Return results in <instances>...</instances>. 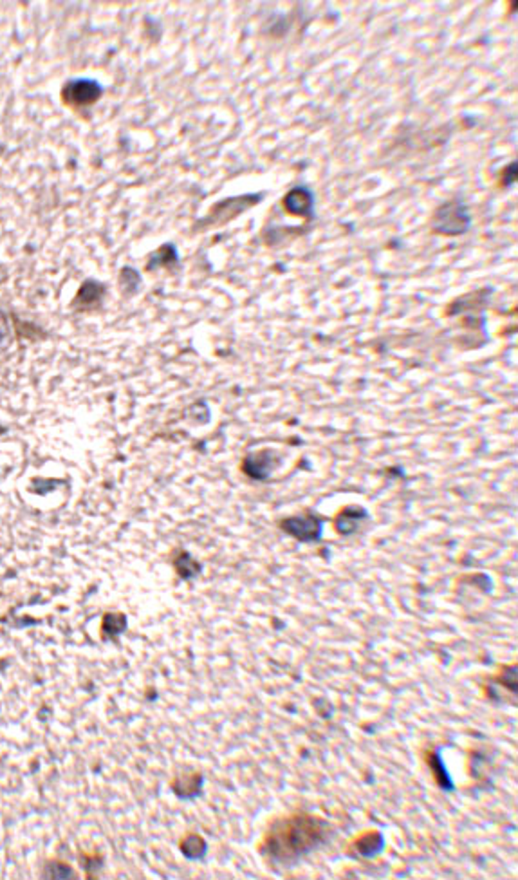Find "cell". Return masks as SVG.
<instances>
[{
	"label": "cell",
	"instance_id": "ba28073f",
	"mask_svg": "<svg viewBox=\"0 0 518 880\" xmlns=\"http://www.w3.org/2000/svg\"><path fill=\"white\" fill-rule=\"evenodd\" d=\"M427 763H428V767L432 768V772H434L435 783L439 784L443 790H453V781H451L450 772H448L446 765H444L443 758H441V752L439 751L427 752Z\"/></svg>",
	"mask_w": 518,
	"mask_h": 880
},
{
	"label": "cell",
	"instance_id": "7c38bea8",
	"mask_svg": "<svg viewBox=\"0 0 518 880\" xmlns=\"http://www.w3.org/2000/svg\"><path fill=\"white\" fill-rule=\"evenodd\" d=\"M506 168H507V172H510V176H504V183H506V185H511V183L517 179V163H511L510 167H506Z\"/></svg>",
	"mask_w": 518,
	"mask_h": 880
},
{
	"label": "cell",
	"instance_id": "8fae6325",
	"mask_svg": "<svg viewBox=\"0 0 518 880\" xmlns=\"http://www.w3.org/2000/svg\"><path fill=\"white\" fill-rule=\"evenodd\" d=\"M497 682H500V684L507 685V687H510L511 691L517 692V667H514V665L510 667L507 671H504V675H502L500 678H497Z\"/></svg>",
	"mask_w": 518,
	"mask_h": 880
},
{
	"label": "cell",
	"instance_id": "8992f818",
	"mask_svg": "<svg viewBox=\"0 0 518 880\" xmlns=\"http://www.w3.org/2000/svg\"><path fill=\"white\" fill-rule=\"evenodd\" d=\"M363 519H367V511L363 508H356V506H349L345 510H342L336 517V530H338L342 535H351L358 530L360 523Z\"/></svg>",
	"mask_w": 518,
	"mask_h": 880
},
{
	"label": "cell",
	"instance_id": "3957f363",
	"mask_svg": "<svg viewBox=\"0 0 518 880\" xmlns=\"http://www.w3.org/2000/svg\"><path fill=\"white\" fill-rule=\"evenodd\" d=\"M280 528L302 542H316L322 537V521L313 514L285 517L280 521Z\"/></svg>",
	"mask_w": 518,
	"mask_h": 880
},
{
	"label": "cell",
	"instance_id": "5b68a950",
	"mask_svg": "<svg viewBox=\"0 0 518 880\" xmlns=\"http://www.w3.org/2000/svg\"><path fill=\"white\" fill-rule=\"evenodd\" d=\"M284 206L287 208V212H291L294 215H300V217L305 219L313 217V192L309 189H305V186H297V189L289 190L287 196L284 197Z\"/></svg>",
	"mask_w": 518,
	"mask_h": 880
},
{
	"label": "cell",
	"instance_id": "30bf717a",
	"mask_svg": "<svg viewBox=\"0 0 518 880\" xmlns=\"http://www.w3.org/2000/svg\"><path fill=\"white\" fill-rule=\"evenodd\" d=\"M183 851L188 859H202L206 853V843L202 841V837L192 834L183 843Z\"/></svg>",
	"mask_w": 518,
	"mask_h": 880
},
{
	"label": "cell",
	"instance_id": "277c9868",
	"mask_svg": "<svg viewBox=\"0 0 518 880\" xmlns=\"http://www.w3.org/2000/svg\"><path fill=\"white\" fill-rule=\"evenodd\" d=\"M101 85L96 80H75L63 87V98L71 105L94 103L101 96Z\"/></svg>",
	"mask_w": 518,
	"mask_h": 880
},
{
	"label": "cell",
	"instance_id": "52a82bcc",
	"mask_svg": "<svg viewBox=\"0 0 518 880\" xmlns=\"http://www.w3.org/2000/svg\"><path fill=\"white\" fill-rule=\"evenodd\" d=\"M354 848L361 857H367V859H372V857L380 855L384 848L383 834L377 830H372V831H368V834H363L361 837H358V841L354 843Z\"/></svg>",
	"mask_w": 518,
	"mask_h": 880
},
{
	"label": "cell",
	"instance_id": "7a4b0ae2",
	"mask_svg": "<svg viewBox=\"0 0 518 880\" xmlns=\"http://www.w3.org/2000/svg\"><path fill=\"white\" fill-rule=\"evenodd\" d=\"M470 222L472 219H470L466 205L459 199H453L437 208L434 217V231L443 235H460L468 231Z\"/></svg>",
	"mask_w": 518,
	"mask_h": 880
},
{
	"label": "cell",
	"instance_id": "9c48e42d",
	"mask_svg": "<svg viewBox=\"0 0 518 880\" xmlns=\"http://www.w3.org/2000/svg\"><path fill=\"white\" fill-rule=\"evenodd\" d=\"M246 474L253 479H266L271 472V457L266 452L262 454H251L244 463Z\"/></svg>",
	"mask_w": 518,
	"mask_h": 880
},
{
	"label": "cell",
	"instance_id": "6da1fadb",
	"mask_svg": "<svg viewBox=\"0 0 518 880\" xmlns=\"http://www.w3.org/2000/svg\"><path fill=\"white\" fill-rule=\"evenodd\" d=\"M332 835L327 821L309 815L293 813L276 819L262 841V853L275 862H294L325 844Z\"/></svg>",
	"mask_w": 518,
	"mask_h": 880
}]
</instances>
